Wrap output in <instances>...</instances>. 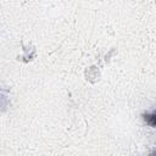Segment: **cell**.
Instances as JSON below:
<instances>
[{"instance_id":"6da1fadb","label":"cell","mask_w":156,"mask_h":156,"mask_svg":"<svg viewBox=\"0 0 156 156\" xmlns=\"http://www.w3.org/2000/svg\"><path fill=\"white\" fill-rule=\"evenodd\" d=\"M146 119H147L149 123H151V124H156V112H155L154 115H151V116H147Z\"/></svg>"}]
</instances>
